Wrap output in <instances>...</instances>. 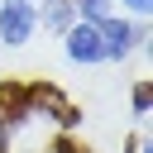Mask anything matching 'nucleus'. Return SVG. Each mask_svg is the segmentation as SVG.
Segmentation results:
<instances>
[{
  "mask_svg": "<svg viewBox=\"0 0 153 153\" xmlns=\"http://www.w3.org/2000/svg\"><path fill=\"white\" fill-rule=\"evenodd\" d=\"M29 110H43L48 120H57V124H81V110L62 96V86H53V81H33L29 86Z\"/></svg>",
  "mask_w": 153,
  "mask_h": 153,
  "instance_id": "obj_1",
  "label": "nucleus"
},
{
  "mask_svg": "<svg viewBox=\"0 0 153 153\" xmlns=\"http://www.w3.org/2000/svg\"><path fill=\"white\" fill-rule=\"evenodd\" d=\"M33 24H38L33 0H5V5H0V38H5V43H24V38L33 33Z\"/></svg>",
  "mask_w": 153,
  "mask_h": 153,
  "instance_id": "obj_2",
  "label": "nucleus"
},
{
  "mask_svg": "<svg viewBox=\"0 0 153 153\" xmlns=\"http://www.w3.org/2000/svg\"><path fill=\"white\" fill-rule=\"evenodd\" d=\"M96 29H100V53H105V57H124L139 38H148L143 29H134V24H124V19H100Z\"/></svg>",
  "mask_w": 153,
  "mask_h": 153,
  "instance_id": "obj_3",
  "label": "nucleus"
},
{
  "mask_svg": "<svg viewBox=\"0 0 153 153\" xmlns=\"http://www.w3.org/2000/svg\"><path fill=\"white\" fill-rule=\"evenodd\" d=\"M67 57L72 62H100L105 53H100V29L96 24H67Z\"/></svg>",
  "mask_w": 153,
  "mask_h": 153,
  "instance_id": "obj_4",
  "label": "nucleus"
},
{
  "mask_svg": "<svg viewBox=\"0 0 153 153\" xmlns=\"http://www.w3.org/2000/svg\"><path fill=\"white\" fill-rule=\"evenodd\" d=\"M24 115H33L29 110V86L24 81H0V134H10Z\"/></svg>",
  "mask_w": 153,
  "mask_h": 153,
  "instance_id": "obj_5",
  "label": "nucleus"
},
{
  "mask_svg": "<svg viewBox=\"0 0 153 153\" xmlns=\"http://www.w3.org/2000/svg\"><path fill=\"white\" fill-rule=\"evenodd\" d=\"M43 24L67 29V24H72V0H43Z\"/></svg>",
  "mask_w": 153,
  "mask_h": 153,
  "instance_id": "obj_6",
  "label": "nucleus"
},
{
  "mask_svg": "<svg viewBox=\"0 0 153 153\" xmlns=\"http://www.w3.org/2000/svg\"><path fill=\"white\" fill-rule=\"evenodd\" d=\"M148 105H153V86L139 81V86H134V115H148Z\"/></svg>",
  "mask_w": 153,
  "mask_h": 153,
  "instance_id": "obj_7",
  "label": "nucleus"
},
{
  "mask_svg": "<svg viewBox=\"0 0 153 153\" xmlns=\"http://www.w3.org/2000/svg\"><path fill=\"white\" fill-rule=\"evenodd\" d=\"M53 153H91V148H86V143H76V139H67V134H62V139H57V143H53Z\"/></svg>",
  "mask_w": 153,
  "mask_h": 153,
  "instance_id": "obj_8",
  "label": "nucleus"
},
{
  "mask_svg": "<svg viewBox=\"0 0 153 153\" xmlns=\"http://www.w3.org/2000/svg\"><path fill=\"white\" fill-rule=\"evenodd\" d=\"M124 5H129V10H139V14H143V10H148V5H153V0H124Z\"/></svg>",
  "mask_w": 153,
  "mask_h": 153,
  "instance_id": "obj_9",
  "label": "nucleus"
},
{
  "mask_svg": "<svg viewBox=\"0 0 153 153\" xmlns=\"http://www.w3.org/2000/svg\"><path fill=\"white\" fill-rule=\"evenodd\" d=\"M81 5H91V0H72V10H81Z\"/></svg>",
  "mask_w": 153,
  "mask_h": 153,
  "instance_id": "obj_10",
  "label": "nucleus"
}]
</instances>
